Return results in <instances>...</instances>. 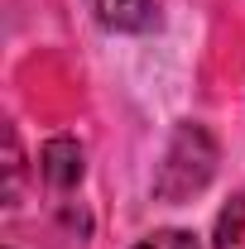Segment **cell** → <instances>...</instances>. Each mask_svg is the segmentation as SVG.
Returning <instances> with one entry per match:
<instances>
[{
  "instance_id": "obj_1",
  "label": "cell",
  "mask_w": 245,
  "mask_h": 249,
  "mask_svg": "<svg viewBox=\"0 0 245 249\" xmlns=\"http://www.w3.org/2000/svg\"><path fill=\"white\" fill-rule=\"evenodd\" d=\"M87 10L116 34H144L159 24V0H87Z\"/></svg>"
},
{
  "instance_id": "obj_2",
  "label": "cell",
  "mask_w": 245,
  "mask_h": 249,
  "mask_svg": "<svg viewBox=\"0 0 245 249\" xmlns=\"http://www.w3.org/2000/svg\"><path fill=\"white\" fill-rule=\"evenodd\" d=\"M43 178L53 187H72L82 178V149H77L72 139H53V144L43 149Z\"/></svg>"
},
{
  "instance_id": "obj_3",
  "label": "cell",
  "mask_w": 245,
  "mask_h": 249,
  "mask_svg": "<svg viewBox=\"0 0 245 249\" xmlns=\"http://www.w3.org/2000/svg\"><path fill=\"white\" fill-rule=\"evenodd\" d=\"M216 249H245V196H236L221 216H216Z\"/></svg>"
},
{
  "instance_id": "obj_4",
  "label": "cell",
  "mask_w": 245,
  "mask_h": 249,
  "mask_svg": "<svg viewBox=\"0 0 245 249\" xmlns=\"http://www.w3.org/2000/svg\"><path fill=\"white\" fill-rule=\"evenodd\" d=\"M135 249H202L187 230H154V235H144Z\"/></svg>"
}]
</instances>
